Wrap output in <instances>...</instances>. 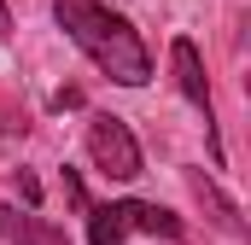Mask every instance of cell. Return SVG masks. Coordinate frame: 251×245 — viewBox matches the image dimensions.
<instances>
[{
    "mask_svg": "<svg viewBox=\"0 0 251 245\" xmlns=\"http://www.w3.org/2000/svg\"><path fill=\"white\" fill-rule=\"evenodd\" d=\"M53 18L117 88H146L152 82V53H146L140 29L123 12H111L105 0H53Z\"/></svg>",
    "mask_w": 251,
    "mask_h": 245,
    "instance_id": "6da1fadb",
    "label": "cell"
},
{
    "mask_svg": "<svg viewBox=\"0 0 251 245\" xmlns=\"http://www.w3.org/2000/svg\"><path fill=\"white\" fill-rule=\"evenodd\" d=\"M88 158H94V170L111 175V181H134V175L146 170L140 140H134L128 122L111 117V111H94V117H88Z\"/></svg>",
    "mask_w": 251,
    "mask_h": 245,
    "instance_id": "7a4b0ae2",
    "label": "cell"
},
{
    "mask_svg": "<svg viewBox=\"0 0 251 245\" xmlns=\"http://www.w3.org/2000/svg\"><path fill=\"white\" fill-rule=\"evenodd\" d=\"M170 64H176V88L187 94V105L204 117L210 146H216V111H210V88H204V59H199V47H193L187 35H176V41H170ZM216 164H222V146H216Z\"/></svg>",
    "mask_w": 251,
    "mask_h": 245,
    "instance_id": "3957f363",
    "label": "cell"
},
{
    "mask_svg": "<svg viewBox=\"0 0 251 245\" xmlns=\"http://www.w3.org/2000/svg\"><path fill=\"white\" fill-rule=\"evenodd\" d=\"M134 228V198L117 204H88V245H123Z\"/></svg>",
    "mask_w": 251,
    "mask_h": 245,
    "instance_id": "277c9868",
    "label": "cell"
},
{
    "mask_svg": "<svg viewBox=\"0 0 251 245\" xmlns=\"http://www.w3.org/2000/svg\"><path fill=\"white\" fill-rule=\"evenodd\" d=\"M0 234L18 245H70V234H64L59 222H47V216H18L12 204H0Z\"/></svg>",
    "mask_w": 251,
    "mask_h": 245,
    "instance_id": "5b68a950",
    "label": "cell"
},
{
    "mask_svg": "<svg viewBox=\"0 0 251 245\" xmlns=\"http://www.w3.org/2000/svg\"><path fill=\"white\" fill-rule=\"evenodd\" d=\"M187 181H193V193H199V204L210 210V222H216L222 234H234V240H240V234H246V222H240V210H234V204L216 193V181H210V175H199V170H193Z\"/></svg>",
    "mask_w": 251,
    "mask_h": 245,
    "instance_id": "8992f818",
    "label": "cell"
},
{
    "mask_svg": "<svg viewBox=\"0 0 251 245\" xmlns=\"http://www.w3.org/2000/svg\"><path fill=\"white\" fill-rule=\"evenodd\" d=\"M0 35H12V12H6V0H0Z\"/></svg>",
    "mask_w": 251,
    "mask_h": 245,
    "instance_id": "52a82bcc",
    "label": "cell"
}]
</instances>
